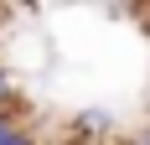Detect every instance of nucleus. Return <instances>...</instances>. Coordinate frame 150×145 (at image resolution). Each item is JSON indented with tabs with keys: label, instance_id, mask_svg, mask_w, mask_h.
<instances>
[{
	"label": "nucleus",
	"instance_id": "obj_1",
	"mask_svg": "<svg viewBox=\"0 0 150 145\" xmlns=\"http://www.w3.org/2000/svg\"><path fill=\"white\" fill-rule=\"evenodd\" d=\"M104 135H114V109L88 104V109L73 114V140H104Z\"/></svg>",
	"mask_w": 150,
	"mask_h": 145
},
{
	"label": "nucleus",
	"instance_id": "obj_2",
	"mask_svg": "<svg viewBox=\"0 0 150 145\" xmlns=\"http://www.w3.org/2000/svg\"><path fill=\"white\" fill-rule=\"evenodd\" d=\"M21 109V93H16V83H11V68H0V109Z\"/></svg>",
	"mask_w": 150,
	"mask_h": 145
},
{
	"label": "nucleus",
	"instance_id": "obj_3",
	"mask_svg": "<svg viewBox=\"0 0 150 145\" xmlns=\"http://www.w3.org/2000/svg\"><path fill=\"white\" fill-rule=\"evenodd\" d=\"M0 145H36V135H31L26 124H11V130L0 135Z\"/></svg>",
	"mask_w": 150,
	"mask_h": 145
},
{
	"label": "nucleus",
	"instance_id": "obj_4",
	"mask_svg": "<svg viewBox=\"0 0 150 145\" xmlns=\"http://www.w3.org/2000/svg\"><path fill=\"white\" fill-rule=\"evenodd\" d=\"M129 145H150V124H145L140 135H129Z\"/></svg>",
	"mask_w": 150,
	"mask_h": 145
},
{
	"label": "nucleus",
	"instance_id": "obj_5",
	"mask_svg": "<svg viewBox=\"0 0 150 145\" xmlns=\"http://www.w3.org/2000/svg\"><path fill=\"white\" fill-rule=\"evenodd\" d=\"M129 16H145V21H150V5H145V11H129Z\"/></svg>",
	"mask_w": 150,
	"mask_h": 145
},
{
	"label": "nucleus",
	"instance_id": "obj_6",
	"mask_svg": "<svg viewBox=\"0 0 150 145\" xmlns=\"http://www.w3.org/2000/svg\"><path fill=\"white\" fill-rule=\"evenodd\" d=\"M145 114H150V93H145Z\"/></svg>",
	"mask_w": 150,
	"mask_h": 145
}]
</instances>
